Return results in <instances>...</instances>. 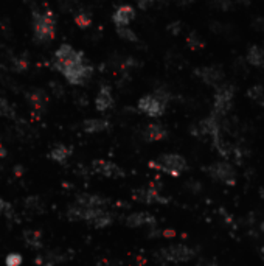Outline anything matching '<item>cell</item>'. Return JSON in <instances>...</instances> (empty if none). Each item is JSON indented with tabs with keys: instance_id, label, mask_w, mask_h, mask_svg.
<instances>
[{
	"instance_id": "6da1fadb",
	"label": "cell",
	"mask_w": 264,
	"mask_h": 266,
	"mask_svg": "<svg viewBox=\"0 0 264 266\" xmlns=\"http://www.w3.org/2000/svg\"><path fill=\"white\" fill-rule=\"evenodd\" d=\"M65 215L70 221H83L95 229H106L114 223V213L107 209L84 207L77 203L68 206Z\"/></svg>"
},
{
	"instance_id": "7a4b0ae2",
	"label": "cell",
	"mask_w": 264,
	"mask_h": 266,
	"mask_svg": "<svg viewBox=\"0 0 264 266\" xmlns=\"http://www.w3.org/2000/svg\"><path fill=\"white\" fill-rule=\"evenodd\" d=\"M56 16L50 8L33 10L31 13V28L33 38L37 44H49L56 36Z\"/></svg>"
},
{
	"instance_id": "3957f363",
	"label": "cell",
	"mask_w": 264,
	"mask_h": 266,
	"mask_svg": "<svg viewBox=\"0 0 264 266\" xmlns=\"http://www.w3.org/2000/svg\"><path fill=\"white\" fill-rule=\"evenodd\" d=\"M170 100H171L170 90H166L165 87H159L154 90V93L143 95L137 103V109L149 118H159L165 114Z\"/></svg>"
},
{
	"instance_id": "277c9868",
	"label": "cell",
	"mask_w": 264,
	"mask_h": 266,
	"mask_svg": "<svg viewBox=\"0 0 264 266\" xmlns=\"http://www.w3.org/2000/svg\"><path fill=\"white\" fill-rule=\"evenodd\" d=\"M196 257V251L185 245V243H176V245H170L165 246L162 249H159L156 252V258L159 263L162 264H180V263H188Z\"/></svg>"
},
{
	"instance_id": "5b68a950",
	"label": "cell",
	"mask_w": 264,
	"mask_h": 266,
	"mask_svg": "<svg viewBox=\"0 0 264 266\" xmlns=\"http://www.w3.org/2000/svg\"><path fill=\"white\" fill-rule=\"evenodd\" d=\"M148 165H149V168H153V170H157L160 173L170 175V176H180L183 172H186V168H188L186 159L180 154H176V153L162 154L160 157L151 160Z\"/></svg>"
},
{
	"instance_id": "8992f818",
	"label": "cell",
	"mask_w": 264,
	"mask_h": 266,
	"mask_svg": "<svg viewBox=\"0 0 264 266\" xmlns=\"http://www.w3.org/2000/svg\"><path fill=\"white\" fill-rule=\"evenodd\" d=\"M93 72H95L93 65L89 64L87 61H83V62L65 67L61 72V75L70 86H86L92 80Z\"/></svg>"
},
{
	"instance_id": "52a82bcc",
	"label": "cell",
	"mask_w": 264,
	"mask_h": 266,
	"mask_svg": "<svg viewBox=\"0 0 264 266\" xmlns=\"http://www.w3.org/2000/svg\"><path fill=\"white\" fill-rule=\"evenodd\" d=\"M55 61H53V69L58 70L59 74L68 65H73V64H78V62H83L86 61V56L83 52L77 50L75 47H71L70 44H61L56 52H55Z\"/></svg>"
},
{
	"instance_id": "ba28073f",
	"label": "cell",
	"mask_w": 264,
	"mask_h": 266,
	"mask_svg": "<svg viewBox=\"0 0 264 266\" xmlns=\"http://www.w3.org/2000/svg\"><path fill=\"white\" fill-rule=\"evenodd\" d=\"M235 98V87L232 84H221L216 87L214 96H213V114L218 115L219 118L225 117L232 106Z\"/></svg>"
},
{
	"instance_id": "9c48e42d",
	"label": "cell",
	"mask_w": 264,
	"mask_h": 266,
	"mask_svg": "<svg viewBox=\"0 0 264 266\" xmlns=\"http://www.w3.org/2000/svg\"><path fill=\"white\" fill-rule=\"evenodd\" d=\"M191 134L196 137H210L211 142L219 139L222 136V123L221 118L218 115H214L211 112V115L202 118L199 123H196L193 128H191Z\"/></svg>"
},
{
	"instance_id": "30bf717a",
	"label": "cell",
	"mask_w": 264,
	"mask_h": 266,
	"mask_svg": "<svg viewBox=\"0 0 264 266\" xmlns=\"http://www.w3.org/2000/svg\"><path fill=\"white\" fill-rule=\"evenodd\" d=\"M205 172L211 179L219 181L225 185H235L236 184V170L229 160L213 162L211 165H208L205 168Z\"/></svg>"
},
{
	"instance_id": "8fae6325",
	"label": "cell",
	"mask_w": 264,
	"mask_h": 266,
	"mask_svg": "<svg viewBox=\"0 0 264 266\" xmlns=\"http://www.w3.org/2000/svg\"><path fill=\"white\" fill-rule=\"evenodd\" d=\"M134 201L143 203V204H168L170 198H166L159 184H151L148 187H141L132 191Z\"/></svg>"
},
{
	"instance_id": "7c38bea8",
	"label": "cell",
	"mask_w": 264,
	"mask_h": 266,
	"mask_svg": "<svg viewBox=\"0 0 264 266\" xmlns=\"http://www.w3.org/2000/svg\"><path fill=\"white\" fill-rule=\"evenodd\" d=\"M90 170L92 173L107 178V179H118V178H123L125 172L123 168L120 167L118 163L107 160V159H97L90 163Z\"/></svg>"
},
{
	"instance_id": "4fadbf2b",
	"label": "cell",
	"mask_w": 264,
	"mask_h": 266,
	"mask_svg": "<svg viewBox=\"0 0 264 266\" xmlns=\"http://www.w3.org/2000/svg\"><path fill=\"white\" fill-rule=\"evenodd\" d=\"M195 75L210 87H219L224 84V72L218 65H202L195 70Z\"/></svg>"
},
{
	"instance_id": "5bb4252c",
	"label": "cell",
	"mask_w": 264,
	"mask_h": 266,
	"mask_svg": "<svg viewBox=\"0 0 264 266\" xmlns=\"http://www.w3.org/2000/svg\"><path fill=\"white\" fill-rule=\"evenodd\" d=\"M125 224L131 229L146 227L149 230V229L157 227V220H156V216L149 212H132L125 218Z\"/></svg>"
},
{
	"instance_id": "9a60e30c",
	"label": "cell",
	"mask_w": 264,
	"mask_h": 266,
	"mask_svg": "<svg viewBox=\"0 0 264 266\" xmlns=\"http://www.w3.org/2000/svg\"><path fill=\"white\" fill-rule=\"evenodd\" d=\"M27 100L30 103L33 115L41 117L47 109V105H49V95L44 89H33L27 93Z\"/></svg>"
},
{
	"instance_id": "2e32d148",
	"label": "cell",
	"mask_w": 264,
	"mask_h": 266,
	"mask_svg": "<svg viewBox=\"0 0 264 266\" xmlns=\"http://www.w3.org/2000/svg\"><path fill=\"white\" fill-rule=\"evenodd\" d=\"M71 257V254H68L67 251H61V249H55V251H49L36 255L34 263L37 266H58L64 261H67Z\"/></svg>"
},
{
	"instance_id": "e0dca14e",
	"label": "cell",
	"mask_w": 264,
	"mask_h": 266,
	"mask_svg": "<svg viewBox=\"0 0 264 266\" xmlns=\"http://www.w3.org/2000/svg\"><path fill=\"white\" fill-rule=\"evenodd\" d=\"M114 108V92L112 87L107 84H103L97 95H95V109L98 112H107Z\"/></svg>"
},
{
	"instance_id": "ac0fdd59",
	"label": "cell",
	"mask_w": 264,
	"mask_h": 266,
	"mask_svg": "<svg viewBox=\"0 0 264 266\" xmlns=\"http://www.w3.org/2000/svg\"><path fill=\"white\" fill-rule=\"evenodd\" d=\"M135 19V8L132 5H120L112 14V22L115 27H129V23Z\"/></svg>"
},
{
	"instance_id": "d6986e66",
	"label": "cell",
	"mask_w": 264,
	"mask_h": 266,
	"mask_svg": "<svg viewBox=\"0 0 264 266\" xmlns=\"http://www.w3.org/2000/svg\"><path fill=\"white\" fill-rule=\"evenodd\" d=\"M141 137L145 142H160L168 137V129L162 123H149L143 128Z\"/></svg>"
},
{
	"instance_id": "ffe728a7",
	"label": "cell",
	"mask_w": 264,
	"mask_h": 266,
	"mask_svg": "<svg viewBox=\"0 0 264 266\" xmlns=\"http://www.w3.org/2000/svg\"><path fill=\"white\" fill-rule=\"evenodd\" d=\"M77 204L84 206V207H93V209H107L109 206V200L101 196V195H95V193H84V195H80L75 200Z\"/></svg>"
},
{
	"instance_id": "44dd1931",
	"label": "cell",
	"mask_w": 264,
	"mask_h": 266,
	"mask_svg": "<svg viewBox=\"0 0 264 266\" xmlns=\"http://www.w3.org/2000/svg\"><path fill=\"white\" fill-rule=\"evenodd\" d=\"M110 126L107 118H101V117H93V118H87L83 122V131L86 134H100L107 131Z\"/></svg>"
},
{
	"instance_id": "7402d4cb",
	"label": "cell",
	"mask_w": 264,
	"mask_h": 266,
	"mask_svg": "<svg viewBox=\"0 0 264 266\" xmlns=\"http://www.w3.org/2000/svg\"><path fill=\"white\" fill-rule=\"evenodd\" d=\"M73 154V148L70 147V145H65V143H56L55 147L50 150L49 153V157L56 162V163H67L68 159Z\"/></svg>"
},
{
	"instance_id": "603a6c76",
	"label": "cell",
	"mask_w": 264,
	"mask_h": 266,
	"mask_svg": "<svg viewBox=\"0 0 264 266\" xmlns=\"http://www.w3.org/2000/svg\"><path fill=\"white\" fill-rule=\"evenodd\" d=\"M246 62L252 67H264V50L259 45H250L246 53Z\"/></svg>"
},
{
	"instance_id": "cb8c5ba5",
	"label": "cell",
	"mask_w": 264,
	"mask_h": 266,
	"mask_svg": "<svg viewBox=\"0 0 264 266\" xmlns=\"http://www.w3.org/2000/svg\"><path fill=\"white\" fill-rule=\"evenodd\" d=\"M23 241H25V246H28L33 251H39L44 246L42 232L37 229H28V230L23 232Z\"/></svg>"
},
{
	"instance_id": "d4e9b609",
	"label": "cell",
	"mask_w": 264,
	"mask_h": 266,
	"mask_svg": "<svg viewBox=\"0 0 264 266\" xmlns=\"http://www.w3.org/2000/svg\"><path fill=\"white\" fill-rule=\"evenodd\" d=\"M23 207H25L27 212H30L31 215H41L45 212V203L42 201L41 196H28L25 201H23Z\"/></svg>"
},
{
	"instance_id": "484cf974",
	"label": "cell",
	"mask_w": 264,
	"mask_h": 266,
	"mask_svg": "<svg viewBox=\"0 0 264 266\" xmlns=\"http://www.w3.org/2000/svg\"><path fill=\"white\" fill-rule=\"evenodd\" d=\"M30 55L28 53H20L17 56L13 58L11 61V70L16 72V74H23V72H27L30 69Z\"/></svg>"
},
{
	"instance_id": "4316f807",
	"label": "cell",
	"mask_w": 264,
	"mask_h": 266,
	"mask_svg": "<svg viewBox=\"0 0 264 266\" xmlns=\"http://www.w3.org/2000/svg\"><path fill=\"white\" fill-rule=\"evenodd\" d=\"M2 216L7 220H10V221H19L16 209L13 207V204L8 203L4 198H0V218H2Z\"/></svg>"
},
{
	"instance_id": "83f0119b",
	"label": "cell",
	"mask_w": 264,
	"mask_h": 266,
	"mask_svg": "<svg viewBox=\"0 0 264 266\" xmlns=\"http://www.w3.org/2000/svg\"><path fill=\"white\" fill-rule=\"evenodd\" d=\"M247 96H249L252 102H255V103H258L259 106L264 108V87L261 84L250 86L247 89Z\"/></svg>"
},
{
	"instance_id": "f1b7e54d",
	"label": "cell",
	"mask_w": 264,
	"mask_h": 266,
	"mask_svg": "<svg viewBox=\"0 0 264 266\" xmlns=\"http://www.w3.org/2000/svg\"><path fill=\"white\" fill-rule=\"evenodd\" d=\"M73 22H75V25L81 30H86L92 25V16L86 11V10H81L78 13H75L73 16Z\"/></svg>"
},
{
	"instance_id": "f546056e",
	"label": "cell",
	"mask_w": 264,
	"mask_h": 266,
	"mask_svg": "<svg viewBox=\"0 0 264 266\" xmlns=\"http://www.w3.org/2000/svg\"><path fill=\"white\" fill-rule=\"evenodd\" d=\"M0 117L10 118V120H14L17 117L16 108L5 98V96H0Z\"/></svg>"
},
{
	"instance_id": "4dcf8cb0",
	"label": "cell",
	"mask_w": 264,
	"mask_h": 266,
	"mask_svg": "<svg viewBox=\"0 0 264 266\" xmlns=\"http://www.w3.org/2000/svg\"><path fill=\"white\" fill-rule=\"evenodd\" d=\"M117 35H118L120 39L125 41V42H131V44L138 42V36L131 27H117Z\"/></svg>"
},
{
	"instance_id": "1f68e13d",
	"label": "cell",
	"mask_w": 264,
	"mask_h": 266,
	"mask_svg": "<svg viewBox=\"0 0 264 266\" xmlns=\"http://www.w3.org/2000/svg\"><path fill=\"white\" fill-rule=\"evenodd\" d=\"M186 45L191 48V50H201L204 47V41L201 39V36L198 33H190L186 36Z\"/></svg>"
},
{
	"instance_id": "d6a6232c",
	"label": "cell",
	"mask_w": 264,
	"mask_h": 266,
	"mask_svg": "<svg viewBox=\"0 0 264 266\" xmlns=\"http://www.w3.org/2000/svg\"><path fill=\"white\" fill-rule=\"evenodd\" d=\"M22 263H23V257L19 252H10L5 257V264L7 266H22Z\"/></svg>"
},
{
	"instance_id": "836d02e7",
	"label": "cell",
	"mask_w": 264,
	"mask_h": 266,
	"mask_svg": "<svg viewBox=\"0 0 264 266\" xmlns=\"http://www.w3.org/2000/svg\"><path fill=\"white\" fill-rule=\"evenodd\" d=\"M214 7L219 8L221 11H229L235 7V2L233 0H214Z\"/></svg>"
},
{
	"instance_id": "e575fe53",
	"label": "cell",
	"mask_w": 264,
	"mask_h": 266,
	"mask_svg": "<svg viewBox=\"0 0 264 266\" xmlns=\"http://www.w3.org/2000/svg\"><path fill=\"white\" fill-rule=\"evenodd\" d=\"M166 30L170 31L173 36H179L180 31H182V23H180V22H171L170 25L166 27Z\"/></svg>"
},
{
	"instance_id": "d590c367",
	"label": "cell",
	"mask_w": 264,
	"mask_h": 266,
	"mask_svg": "<svg viewBox=\"0 0 264 266\" xmlns=\"http://www.w3.org/2000/svg\"><path fill=\"white\" fill-rule=\"evenodd\" d=\"M59 4H61V7H62L67 13H70V11L75 10V7H77V4H78V0H59Z\"/></svg>"
},
{
	"instance_id": "8d00e7d4",
	"label": "cell",
	"mask_w": 264,
	"mask_h": 266,
	"mask_svg": "<svg viewBox=\"0 0 264 266\" xmlns=\"http://www.w3.org/2000/svg\"><path fill=\"white\" fill-rule=\"evenodd\" d=\"M137 5H138V10L148 11L151 7L156 5V0H137Z\"/></svg>"
},
{
	"instance_id": "74e56055",
	"label": "cell",
	"mask_w": 264,
	"mask_h": 266,
	"mask_svg": "<svg viewBox=\"0 0 264 266\" xmlns=\"http://www.w3.org/2000/svg\"><path fill=\"white\" fill-rule=\"evenodd\" d=\"M252 28L256 30V31H259V33H264V17H262V16L253 19V22H252Z\"/></svg>"
},
{
	"instance_id": "f35d334b",
	"label": "cell",
	"mask_w": 264,
	"mask_h": 266,
	"mask_svg": "<svg viewBox=\"0 0 264 266\" xmlns=\"http://www.w3.org/2000/svg\"><path fill=\"white\" fill-rule=\"evenodd\" d=\"M50 87H52V92H53V95H56V96H61V95H64V87L59 84V83H56V81H53V83H50Z\"/></svg>"
},
{
	"instance_id": "ab89813d",
	"label": "cell",
	"mask_w": 264,
	"mask_h": 266,
	"mask_svg": "<svg viewBox=\"0 0 264 266\" xmlns=\"http://www.w3.org/2000/svg\"><path fill=\"white\" fill-rule=\"evenodd\" d=\"M188 188L193 191V193H199L201 190H202V184L201 182H198V181H190L188 184Z\"/></svg>"
},
{
	"instance_id": "60d3db41",
	"label": "cell",
	"mask_w": 264,
	"mask_h": 266,
	"mask_svg": "<svg viewBox=\"0 0 264 266\" xmlns=\"http://www.w3.org/2000/svg\"><path fill=\"white\" fill-rule=\"evenodd\" d=\"M198 266H218V263L216 261H213V260H201L199 263H198Z\"/></svg>"
},
{
	"instance_id": "b9f144b4",
	"label": "cell",
	"mask_w": 264,
	"mask_h": 266,
	"mask_svg": "<svg viewBox=\"0 0 264 266\" xmlns=\"http://www.w3.org/2000/svg\"><path fill=\"white\" fill-rule=\"evenodd\" d=\"M174 2H176L177 5H180V7H188V5L193 4L195 0H174Z\"/></svg>"
},
{
	"instance_id": "7bdbcfd3",
	"label": "cell",
	"mask_w": 264,
	"mask_h": 266,
	"mask_svg": "<svg viewBox=\"0 0 264 266\" xmlns=\"http://www.w3.org/2000/svg\"><path fill=\"white\" fill-rule=\"evenodd\" d=\"M13 173H14L16 176H22V175H23V168H22V165H16V168L13 170Z\"/></svg>"
},
{
	"instance_id": "ee69618b",
	"label": "cell",
	"mask_w": 264,
	"mask_h": 266,
	"mask_svg": "<svg viewBox=\"0 0 264 266\" xmlns=\"http://www.w3.org/2000/svg\"><path fill=\"white\" fill-rule=\"evenodd\" d=\"M235 2V5L238 4V5H249L250 4V0H233Z\"/></svg>"
},
{
	"instance_id": "f6af8a7d",
	"label": "cell",
	"mask_w": 264,
	"mask_h": 266,
	"mask_svg": "<svg viewBox=\"0 0 264 266\" xmlns=\"http://www.w3.org/2000/svg\"><path fill=\"white\" fill-rule=\"evenodd\" d=\"M97 266H112V263H110V261H107V260H101V261H98V263H97Z\"/></svg>"
},
{
	"instance_id": "bcb514c9",
	"label": "cell",
	"mask_w": 264,
	"mask_h": 266,
	"mask_svg": "<svg viewBox=\"0 0 264 266\" xmlns=\"http://www.w3.org/2000/svg\"><path fill=\"white\" fill-rule=\"evenodd\" d=\"M156 4L157 5H168L170 4V0H156Z\"/></svg>"
},
{
	"instance_id": "7dc6e473",
	"label": "cell",
	"mask_w": 264,
	"mask_h": 266,
	"mask_svg": "<svg viewBox=\"0 0 264 266\" xmlns=\"http://www.w3.org/2000/svg\"><path fill=\"white\" fill-rule=\"evenodd\" d=\"M7 156V150L5 148H0V157H5Z\"/></svg>"
},
{
	"instance_id": "c3c4849f",
	"label": "cell",
	"mask_w": 264,
	"mask_h": 266,
	"mask_svg": "<svg viewBox=\"0 0 264 266\" xmlns=\"http://www.w3.org/2000/svg\"><path fill=\"white\" fill-rule=\"evenodd\" d=\"M259 196L264 200V187H261V190H259Z\"/></svg>"
},
{
	"instance_id": "681fc988",
	"label": "cell",
	"mask_w": 264,
	"mask_h": 266,
	"mask_svg": "<svg viewBox=\"0 0 264 266\" xmlns=\"http://www.w3.org/2000/svg\"><path fill=\"white\" fill-rule=\"evenodd\" d=\"M259 229H261V232H264V221H262V223L259 224Z\"/></svg>"
},
{
	"instance_id": "f907efd6",
	"label": "cell",
	"mask_w": 264,
	"mask_h": 266,
	"mask_svg": "<svg viewBox=\"0 0 264 266\" xmlns=\"http://www.w3.org/2000/svg\"><path fill=\"white\" fill-rule=\"evenodd\" d=\"M0 172H2V163H0Z\"/></svg>"
},
{
	"instance_id": "816d5d0a",
	"label": "cell",
	"mask_w": 264,
	"mask_h": 266,
	"mask_svg": "<svg viewBox=\"0 0 264 266\" xmlns=\"http://www.w3.org/2000/svg\"><path fill=\"white\" fill-rule=\"evenodd\" d=\"M262 50H264V47H262Z\"/></svg>"
}]
</instances>
